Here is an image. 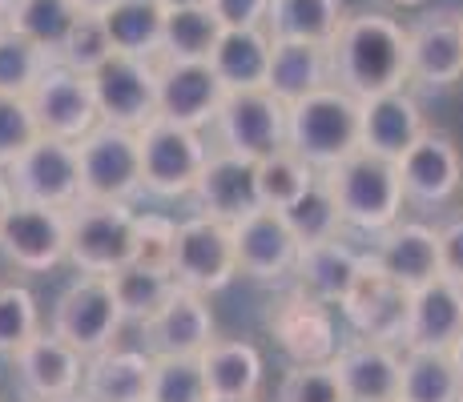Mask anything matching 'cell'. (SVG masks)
<instances>
[{"instance_id": "obj_13", "label": "cell", "mask_w": 463, "mask_h": 402, "mask_svg": "<svg viewBox=\"0 0 463 402\" xmlns=\"http://www.w3.org/2000/svg\"><path fill=\"white\" fill-rule=\"evenodd\" d=\"M33 109L41 137H57V141H81L89 129L97 125V105H93V89H89L85 73L57 65L52 61L41 73V80L33 85V93L24 97Z\"/></svg>"}, {"instance_id": "obj_56", "label": "cell", "mask_w": 463, "mask_h": 402, "mask_svg": "<svg viewBox=\"0 0 463 402\" xmlns=\"http://www.w3.org/2000/svg\"><path fill=\"white\" fill-rule=\"evenodd\" d=\"M391 5H427V0H391Z\"/></svg>"}, {"instance_id": "obj_10", "label": "cell", "mask_w": 463, "mask_h": 402, "mask_svg": "<svg viewBox=\"0 0 463 402\" xmlns=\"http://www.w3.org/2000/svg\"><path fill=\"white\" fill-rule=\"evenodd\" d=\"M5 177L16 201L49 205V210H73L81 201V165H77L73 141L37 137L5 169Z\"/></svg>"}, {"instance_id": "obj_55", "label": "cell", "mask_w": 463, "mask_h": 402, "mask_svg": "<svg viewBox=\"0 0 463 402\" xmlns=\"http://www.w3.org/2000/svg\"><path fill=\"white\" fill-rule=\"evenodd\" d=\"M57 402H89L85 395H69V398H57Z\"/></svg>"}, {"instance_id": "obj_34", "label": "cell", "mask_w": 463, "mask_h": 402, "mask_svg": "<svg viewBox=\"0 0 463 402\" xmlns=\"http://www.w3.org/2000/svg\"><path fill=\"white\" fill-rule=\"evenodd\" d=\"M463 379L448 351H407L399 366V402H459Z\"/></svg>"}, {"instance_id": "obj_11", "label": "cell", "mask_w": 463, "mask_h": 402, "mask_svg": "<svg viewBox=\"0 0 463 402\" xmlns=\"http://www.w3.org/2000/svg\"><path fill=\"white\" fill-rule=\"evenodd\" d=\"M218 149L242 161H262L279 149H287V105L270 97L266 89L250 93H226L218 117Z\"/></svg>"}, {"instance_id": "obj_3", "label": "cell", "mask_w": 463, "mask_h": 402, "mask_svg": "<svg viewBox=\"0 0 463 402\" xmlns=\"http://www.w3.org/2000/svg\"><path fill=\"white\" fill-rule=\"evenodd\" d=\"M287 149L315 173H326L359 149V101L338 85H323L287 105Z\"/></svg>"}, {"instance_id": "obj_42", "label": "cell", "mask_w": 463, "mask_h": 402, "mask_svg": "<svg viewBox=\"0 0 463 402\" xmlns=\"http://www.w3.org/2000/svg\"><path fill=\"white\" fill-rule=\"evenodd\" d=\"M206 379H202L198 359H177V354H157L154 374H149V402H206Z\"/></svg>"}, {"instance_id": "obj_16", "label": "cell", "mask_w": 463, "mask_h": 402, "mask_svg": "<svg viewBox=\"0 0 463 402\" xmlns=\"http://www.w3.org/2000/svg\"><path fill=\"white\" fill-rule=\"evenodd\" d=\"M407 80H415L423 89H451L463 80L459 13L423 16L407 29Z\"/></svg>"}, {"instance_id": "obj_45", "label": "cell", "mask_w": 463, "mask_h": 402, "mask_svg": "<svg viewBox=\"0 0 463 402\" xmlns=\"http://www.w3.org/2000/svg\"><path fill=\"white\" fill-rule=\"evenodd\" d=\"M37 137H41V129H37V121H33L29 101H24V97L0 93V173H5Z\"/></svg>"}, {"instance_id": "obj_54", "label": "cell", "mask_w": 463, "mask_h": 402, "mask_svg": "<svg viewBox=\"0 0 463 402\" xmlns=\"http://www.w3.org/2000/svg\"><path fill=\"white\" fill-rule=\"evenodd\" d=\"M206 402H258V398H206Z\"/></svg>"}, {"instance_id": "obj_5", "label": "cell", "mask_w": 463, "mask_h": 402, "mask_svg": "<svg viewBox=\"0 0 463 402\" xmlns=\"http://www.w3.org/2000/svg\"><path fill=\"white\" fill-rule=\"evenodd\" d=\"M77 165H81V201L129 205L141 193V154L137 133L101 125L77 141Z\"/></svg>"}, {"instance_id": "obj_35", "label": "cell", "mask_w": 463, "mask_h": 402, "mask_svg": "<svg viewBox=\"0 0 463 402\" xmlns=\"http://www.w3.org/2000/svg\"><path fill=\"white\" fill-rule=\"evenodd\" d=\"M222 37L218 16L210 13V5L194 8H169L162 21V61H210L213 44Z\"/></svg>"}, {"instance_id": "obj_18", "label": "cell", "mask_w": 463, "mask_h": 402, "mask_svg": "<svg viewBox=\"0 0 463 402\" xmlns=\"http://www.w3.org/2000/svg\"><path fill=\"white\" fill-rule=\"evenodd\" d=\"M395 169H399L403 198H411L420 205H443L459 193L463 157L448 133L427 129L423 137L395 161Z\"/></svg>"}, {"instance_id": "obj_22", "label": "cell", "mask_w": 463, "mask_h": 402, "mask_svg": "<svg viewBox=\"0 0 463 402\" xmlns=\"http://www.w3.org/2000/svg\"><path fill=\"white\" fill-rule=\"evenodd\" d=\"M146 342L149 354H177V359H198L213 342V314L210 302L194 290L177 285L169 302L146 322Z\"/></svg>"}, {"instance_id": "obj_49", "label": "cell", "mask_w": 463, "mask_h": 402, "mask_svg": "<svg viewBox=\"0 0 463 402\" xmlns=\"http://www.w3.org/2000/svg\"><path fill=\"white\" fill-rule=\"evenodd\" d=\"M13 205H16V193H13V185H8V177L0 173V226H5V218H8Z\"/></svg>"}, {"instance_id": "obj_29", "label": "cell", "mask_w": 463, "mask_h": 402, "mask_svg": "<svg viewBox=\"0 0 463 402\" xmlns=\"http://www.w3.org/2000/svg\"><path fill=\"white\" fill-rule=\"evenodd\" d=\"M270 33L266 29H222L206 65L222 80L226 93H250L266 89V69H270Z\"/></svg>"}, {"instance_id": "obj_58", "label": "cell", "mask_w": 463, "mask_h": 402, "mask_svg": "<svg viewBox=\"0 0 463 402\" xmlns=\"http://www.w3.org/2000/svg\"><path fill=\"white\" fill-rule=\"evenodd\" d=\"M459 24H463V13H459Z\"/></svg>"}, {"instance_id": "obj_12", "label": "cell", "mask_w": 463, "mask_h": 402, "mask_svg": "<svg viewBox=\"0 0 463 402\" xmlns=\"http://www.w3.org/2000/svg\"><path fill=\"white\" fill-rule=\"evenodd\" d=\"M343 318L363 342L395 346L407 334V314H411V290L391 282L371 257H363L359 274H354L351 290L343 298Z\"/></svg>"}, {"instance_id": "obj_20", "label": "cell", "mask_w": 463, "mask_h": 402, "mask_svg": "<svg viewBox=\"0 0 463 402\" xmlns=\"http://www.w3.org/2000/svg\"><path fill=\"white\" fill-rule=\"evenodd\" d=\"M194 205H198L202 218H213L222 226H234L246 213L262 210L258 205V185H254V161H242L234 154H222L213 149L202 165L198 185L190 190Z\"/></svg>"}, {"instance_id": "obj_36", "label": "cell", "mask_w": 463, "mask_h": 402, "mask_svg": "<svg viewBox=\"0 0 463 402\" xmlns=\"http://www.w3.org/2000/svg\"><path fill=\"white\" fill-rule=\"evenodd\" d=\"M315 182L318 173L298 154H290V149H279V154L254 161V185H258V205L262 210H287Z\"/></svg>"}, {"instance_id": "obj_26", "label": "cell", "mask_w": 463, "mask_h": 402, "mask_svg": "<svg viewBox=\"0 0 463 402\" xmlns=\"http://www.w3.org/2000/svg\"><path fill=\"white\" fill-rule=\"evenodd\" d=\"M270 330H274V338H279L282 351L295 359V366L331 362L335 351H338L331 310L318 306V302H310V298H302L298 290L270 310Z\"/></svg>"}, {"instance_id": "obj_50", "label": "cell", "mask_w": 463, "mask_h": 402, "mask_svg": "<svg viewBox=\"0 0 463 402\" xmlns=\"http://www.w3.org/2000/svg\"><path fill=\"white\" fill-rule=\"evenodd\" d=\"M73 5H77V8H81V13H89V16H101V13H105V8H109V5H113V0H73Z\"/></svg>"}, {"instance_id": "obj_57", "label": "cell", "mask_w": 463, "mask_h": 402, "mask_svg": "<svg viewBox=\"0 0 463 402\" xmlns=\"http://www.w3.org/2000/svg\"><path fill=\"white\" fill-rule=\"evenodd\" d=\"M459 198H463V177H459Z\"/></svg>"}, {"instance_id": "obj_19", "label": "cell", "mask_w": 463, "mask_h": 402, "mask_svg": "<svg viewBox=\"0 0 463 402\" xmlns=\"http://www.w3.org/2000/svg\"><path fill=\"white\" fill-rule=\"evenodd\" d=\"M427 133V117L407 89L359 101V149L383 161H399Z\"/></svg>"}, {"instance_id": "obj_47", "label": "cell", "mask_w": 463, "mask_h": 402, "mask_svg": "<svg viewBox=\"0 0 463 402\" xmlns=\"http://www.w3.org/2000/svg\"><path fill=\"white\" fill-rule=\"evenodd\" d=\"M222 29H262L270 0H206Z\"/></svg>"}, {"instance_id": "obj_59", "label": "cell", "mask_w": 463, "mask_h": 402, "mask_svg": "<svg viewBox=\"0 0 463 402\" xmlns=\"http://www.w3.org/2000/svg\"><path fill=\"white\" fill-rule=\"evenodd\" d=\"M0 29H5V21H0Z\"/></svg>"}, {"instance_id": "obj_30", "label": "cell", "mask_w": 463, "mask_h": 402, "mask_svg": "<svg viewBox=\"0 0 463 402\" xmlns=\"http://www.w3.org/2000/svg\"><path fill=\"white\" fill-rule=\"evenodd\" d=\"M210 398H258L262 390V354L242 338H213L198 354Z\"/></svg>"}, {"instance_id": "obj_33", "label": "cell", "mask_w": 463, "mask_h": 402, "mask_svg": "<svg viewBox=\"0 0 463 402\" xmlns=\"http://www.w3.org/2000/svg\"><path fill=\"white\" fill-rule=\"evenodd\" d=\"M343 16V0H270L262 29L270 33V41H307L326 49Z\"/></svg>"}, {"instance_id": "obj_39", "label": "cell", "mask_w": 463, "mask_h": 402, "mask_svg": "<svg viewBox=\"0 0 463 402\" xmlns=\"http://www.w3.org/2000/svg\"><path fill=\"white\" fill-rule=\"evenodd\" d=\"M49 65L52 57L37 49L29 37H21L13 29H0V93L5 97H29Z\"/></svg>"}, {"instance_id": "obj_41", "label": "cell", "mask_w": 463, "mask_h": 402, "mask_svg": "<svg viewBox=\"0 0 463 402\" xmlns=\"http://www.w3.org/2000/svg\"><path fill=\"white\" fill-rule=\"evenodd\" d=\"M41 334L37 294L21 282H0V354H16Z\"/></svg>"}, {"instance_id": "obj_51", "label": "cell", "mask_w": 463, "mask_h": 402, "mask_svg": "<svg viewBox=\"0 0 463 402\" xmlns=\"http://www.w3.org/2000/svg\"><path fill=\"white\" fill-rule=\"evenodd\" d=\"M448 354H451V362H456V370H459V379H463V334L456 338V346H451Z\"/></svg>"}, {"instance_id": "obj_27", "label": "cell", "mask_w": 463, "mask_h": 402, "mask_svg": "<svg viewBox=\"0 0 463 402\" xmlns=\"http://www.w3.org/2000/svg\"><path fill=\"white\" fill-rule=\"evenodd\" d=\"M149 374H154V354L109 346L85 359L81 395L89 402H149Z\"/></svg>"}, {"instance_id": "obj_43", "label": "cell", "mask_w": 463, "mask_h": 402, "mask_svg": "<svg viewBox=\"0 0 463 402\" xmlns=\"http://www.w3.org/2000/svg\"><path fill=\"white\" fill-rule=\"evenodd\" d=\"M109 57H113V44H109V37H105L101 16L81 13L52 61H57V65H65V69H73V73H85L89 77L97 65H105Z\"/></svg>"}, {"instance_id": "obj_1", "label": "cell", "mask_w": 463, "mask_h": 402, "mask_svg": "<svg viewBox=\"0 0 463 402\" xmlns=\"http://www.w3.org/2000/svg\"><path fill=\"white\" fill-rule=\"evenodd\" d=\"M326 61H331V85L351 93L354 101L395 93L407 85V29L383 13L343 16L326 44Z\"/></svg>"}, {"instance_id": "obj_6", "label": "cell", "mask_w": 463, "mask_h": 402, "mask_svg": "<svg viewBox=\"0 0 463 402\" xmlns=\"http://www.w3.org/2000/svg\"><path fill=\"white\" fill-rule=\"evenodd\" d=\"M137 154H141V190L157 193V198H185L198 185L210 145L202 141L198 129L154 117L146 129H137Z\"/></svg>"}, {"instance_id": "obj_24", "label": "cell", "mask_w": 463, "mask_h": 402, "mask_svg": "<svg viewBox=\"0 0 463 402\" xmlns=\"http://www.w3.org/2000/svg\"><path fill=\"white\" fill-rule=\"evenodd\" d=\"M371 262L403 290H420L439 278V238L423 221H395L383 229Z\"/></svg>"}, {"instance_id": "obj_53", "label": "cell", "mask_w": 463, "mask_h": 402, "mask_svg": "<svg viewBox=\"0 0 463 402\" xmlns=\"http://www.w3.org/2000/svg\"><path fill=\"white\" fill-rule=\"evenodd\" d=\"M21 5H24V0H0V21H8V16H13Z\"/></svg>"}, {"instance_id": "obj_60", "label": "cell", "mask_w": 463, "mask_h": 402, "mask_svg": "<svg viewBox=\"0 0 463 402\" xmlns=\"http://www.w3.org/2000/svg\"><path fill=\"white\" fill-rule=\"evenodd\" d=\"M459 402H463V398H459Z\"/></svg>"}, {"instance_id": "obj_9", "label": "cell", "mask_w": 463, "mask_h": 402, "mask_svg": "<svg viewBox=\"0 0 463 402\" xmlns=\"http://www.w3.org/2000/svg\"><path fill=\"white\" fill-rule=\"evenodd\" d=\"M89 89H93L97 121L101 125H118V129L137 133L157 117L154 61L113 52L105 65H97L93 73H89Z\"/></svg>"}, {"instance_id": "obj_25", "label": "cell", "mask_w": 463, "mask_h": 402, "mask_svg": "<svg viewBox=\"0 0 463 402\" xmlns=\"http://www.w3.org/2000/svg\"><path fill=\"white\" fill-rule=\"evenodd\" d=\"M463 334V285L435 278L411 290V314H407V351H451Z\"/></svg>"}, {"instance_id": "obj_40", "label": "cell", "mask_w": 463, "mask_h": 402, "mask_svg": "<svg viewBox=\"0 0 463 402\" xmlns=\"http://www.w3.org/2000/svg\"><path fill=\"white\" fill-rule=\"evenodd\" d=\"M282 221L290 226L298 246H315V241H335L343 234V218H338L331 193L323 190V182H315L298 201H290L287 210H279Z\"/></svg>"}, {"instance_id": "obj_2", "label": "cell", "mask_w": 463, "mask_h": 402, "mask_svg": "<svg viewBox=\"0 0 463 402\" xmlns=\"http://www.w3.org/2000/svg\"><path fill=\"white\" fill-rule=\"evenodd\" d=\"M318 182L331 193L343 226L371 229V234L395 226L407 201L395 161H383L375 154H363V149H354L351 157H343L326 173H318Z\"/></svg>"}, {"instance_id": "obj_7", "label": "cell", "mask_w": 463, "mask_h": 402, "mask_svg": "<svg viewBox=\"0 0 463 402\" xmlns=\"http://www.w3.org/2000/svg\"><path fill=\"white\" fill-rule=\"evenodd\" d=\"M169 278H174V285H182V290L202 294V298L226 290L238 278L230 226L202 218V213L190 221H177L174 249H169Z\"/></svg>"}, {"instance_id": "obj_8", "label": "cell", "mask_w": 463, "mask_h": 402, "mask_svg": "<svg viewBox=\"0 0 463 402\" xmlns=\"http://www.w3.org/2000/svg\"><path fill=\"white\" fill-rule=\"evenodd\" d=\"M121 326H126V318H121V306L113 298V285L109 278H97V274H81L61 294L57 310H52V334L73 346L81 359H93V354L118 346Z\"/></svg>"}, {"instance_id": "obj_23", "label": "cell", "mask_w": 463, "mask_h": 402, "mask_svg": "<svg viewBox=\"0 0 463 402\" xmlns=\"http://www.w3.org/2000/svg\"><path fill=\"white\" fill-rule=\"evenodd\" d=\"M331 366L346 402H399V366H403V359L395 354V346L354 338V342L338 346Z\"/></svg>"}, {"instance_id": "obj_38", "label": "cell", "mask_w": 463, "mask_h": 402, "mask_svg": "<svg viewBox=\"0 0 463 402\" xmlns=\"http://www.w3.org/2000/svg\"><path fill=\"white\" fill-rule=\"evenodd\" d=\"M77 16H81V8H77L73 0H24L5 21V29L21 33V37H29L37 49L49 52V57H57V49L65 44Z\"/></svg>"}, {"instance_id": "obj_14", "label": "cell", "mask_w": 463, "mask_h": 402, "mask_svg": "<svg viewBox=\"0 0 463 402\" xmlns=\"http://www.w3.org/2000/svg\"><path fill=\"white\" fill-rule=\"evenodd\" d=\"M154 77H157V117L198 129L213 125L226 89L213 77L206 61H162L154 57Z\"/></svg>"}, {"instance_id": "obj_15", "label": "cell", "mask_w": 463, "mask_h": 402, "mask_svg": "<svg viewBox=\"0 0 463 402\" xmlns=\"http://www.w3.org/2000/svg\"><path fill=\"white\" fill-rule=\"evenodd\" d=\"M0 254L24 274H49L65 262V210L16 201L0 226Z\"/></svg>"}, {"instance_id": "obj_37", "label": "cell", "mask_w": 463, "mask_h": 402, "mask_svg": "<svg viewBox=\"0 0 463 402\" xmlns=\"http://www.w3.org/2000/svg\"><path fill=\"white\" fill-rule=\"evenodd\" d=\"M109 285H113V298H118V306H121V318L141 322V326H146V322L169 302V294L177 290L165 270H146V266H133V262L121 266L118 274H109Z\"/></svg>"}, {"instance_id": "obj_4", "label": "cell", "mask_w": 463, "mask_h": 402, "mask_svg": "<svg viewBox=\"0 0 463 402\" xmlns=\"http://www.w3.org/2000/svg\"><path fill=\"white\" fill-rule=\"evenodd\" d=\"M137 241V213L129 205L109 201H77L65 210V257L81 274L109 278L133 262Z\"/></svg>"}, {"instance_id": "obj_31", "label": "cell", "mask_w": 463, "mask_h": 402, "mask_svg": "<svg viewBox=\"0 0 463 402\" xmlns=\"http://www.w3.org/2000/svg\"><path fill=\"white\" fill-rule=\"evenodd\" d=\"M323 85H331V61H326L323 44H307V41L270 44V69H266V93L270 97H279L282 105H295Z\"/></svg>"}, {"instance_id": "obj_17", "label": "cell", "mask_w": 463, "mask_h": 402, "mask_svg": "<svg viewBox=\"0 0 463 402\" xmlns=\"http://www.w3.org/2000/svg\"><path fill=\"white\" fill-rule=\"evenodd\" d=\"M234 238V262L238 274L254 282H279L295 270L298 257V241L290 234V226L282 221L279 210H254L242 221L230 226Z\"/></svg>"}, {"instance_id": "obj_52", "label": "cell", "mask_w": 463, "mask_h": 402, "mask_svg": "<svg viewBox=\"0 0 463 402\" xmlns=\"http://www.w3.org/2000/svg\"><path fill=\"white\" fill-rule=\"evenodd\" d=\"M157 5H162L165 13H169V8H194V5H206V0H157Z\"/></svg>"}, {"instance_id": "obj_46", "label": "cell", "mask_w": 463, "mask_h": 402, "mask_svg": "<svg viewBox=\"0 0 463 402\" xmlns=\"http://www.w3.org/2000/svg\"><path fill=\"white\" fill-rule=\"evenodd\" d=\"M174 229L177 221L162 213H137V241H133V266L146 270H165L169 274V249H174Z\"/></svg>"}, {"instance_id": "obj_44", "label": "cell", "mask_w": 463, "mask_h": 402, "mask_svg": "<svg viewBox=\"0 0 463 402\" xmlns=\"http://www.w3.org/2000/svg\"><path fill=\"white\" fill-rule=\"evenodd\" d=\"M279 402H346L331 362L290 366L279 387Z\"/></svg>"}, {"instance_id": "obj_32", "label": "cell", "mask_w": 463, "mask_h": 402, "mask_svg": "<svg viewBox=\"0 0 463 402\" xmlns=\"http://www.w3.org/2000/svg\"><path fill=\"white\" fill-rule=\"evenodd\" d=\"M162 21L165 8L157 0H113L101 13L113 52H126V57H141V61H154L157 49H162Z\"/></svg>"}, {"instance_id": "obj_28", "label": "cell", "mask_w": 463, "mask_h": 402, "mask_svg": "<svg viewBox=\"0 0 463 402\" xmlns=\"http://www.w3.org/2000/svg\"><path fill=\"white\" fill-rule=\"evenodd\" d=\"M359 266H363V257L335 238V241H315V246H298L295 270L290 274H295L302 298L331 310V306H343Z\"/></svg>"}, {"instance_id": "obj_21", "label": "cell", "mask_w": 463, "mask_h": 402, "mask_svg": "<svg viewBox=\"0 0 463 402\" xmlns=\"http://www.w3.org/2000/svg\"><path fill=\"white\" fill-rule=\"evenodd\" d=\"M16 359V374H21L24 390H29L37 402H57L69 395H81V374H85V359L73 351L69 342H61L57 334H41L29 338Z\"/></svg>"}, {"instance_id": "obj_48", "label": "cell", "mask_w": 463, "mask_h": 402, "mask_svg": "<svg viewBox=\"0 0 463 402\" xmlns=\"http://www.w3.org/2000/svg\"><path fill=\"white\" fill-rule=\"evenodd\" d=\"M435 238H439V278L463 285V218L435 229Z\"/></svg>"}]
</instances>
